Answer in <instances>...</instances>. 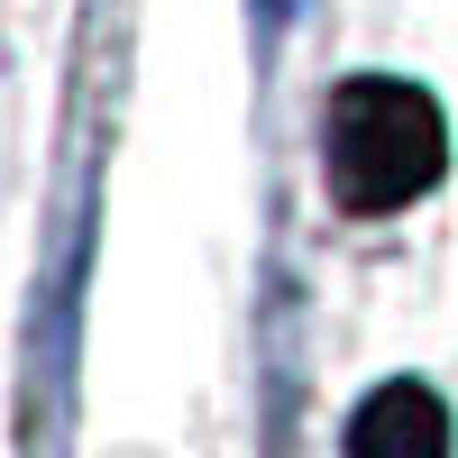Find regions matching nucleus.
<instances>
[{
  "instance_id": "f257e3e1",
  "label": "nucleus",
  "mask_w": 458,
  "mask_h": 458,
  "mask_svg": "<svg viewBox=\"0 0 458 458\" xmlns=\"http://www.w3.org/2000/svg\"><path fill=\"white\" fill-rule=\"evenodd\" d=\"M449 165V129H440V101L403 73H358L339 83L321 110V174H330V202L358 211V220H394L403 202H422Z\"/></svg>"
},
{
  "instance_id": "f03ea898",
  "label": "nucleus",
  "mask_w": 458,
  "mask_h": 458,
  "mask_svg": "<svg viewBox=\"0 0 458 458\" xmlns=\"http://www.w3.org/2000/svg\"><path fill=\"white\" fill-rule=\"evenodd\" d=\"M349 458H449V403L412 376L376 386L349 412Z\"/></svg>"
}]
</instances>
